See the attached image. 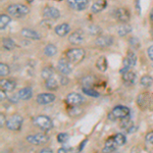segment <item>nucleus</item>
<instances>
[{"mask_svg":"<svg viewBox=\"0 0 153 153\" xmlns=\"http://www.w3.org/2000/svg\"><path fill=\"white\" fill-rule=\"evenodd\" d=\"M6 12L14 19H24L30 13V8L25 4L13 3L7 6Z\"/></svg>","mask_w":153,"mask_h":153,"instance_id":"f257e3e1","label":"nucleus"},{"mask_svg":"<svg viewBox=\"0 0 153 153\" xmlns=\"http://www.w3.org/2000/svg\"><path fill=\"white\" fill-rule=\"evenodd\" d=\"M66 58L71 61L73 65H78V63L82 62L86 56V51L83 48L76 47L68 49L65 52Z\"/></svg>","mask_w":153,"mask_h":153,"instance_id":"f03ea898","label":"nucleus"},{"mask_svg":"<svg viewBox=\"0 0 153 153\" xmlns=\"http://www.w3.org/2000/svg\"><path fill=\"white\" fill-rule=\"evenodd\" d=\"M34 125L36 127H38L39 129L45 131V132L52 130L54 127L52 120L47 115H38V117H36L34 118Z\"/></svg>","mask_w":153,"mask_h":153,"instance_id":"7ed1b4c3","label":"nucleus"},{"mask_svg":"<svg viewBox=\"0 0 153 153\" xmlns=\"http://www.w3.org/2000/svg\"><path fill=\"white\" fill-rule=\"evenodd\" d=\"M130 115V109L127 106L124 105H118L115 106L114 108L108 113V118L110 120H122L124 117H127Z\"/></svg>","mask_w":153,"mask_h":153,"instance_id":"20e7f679","label":"nucleus"},{"mask_svg":"<svg viewBox=\"0 0 153 153\" xmlns=\"http://www.w3.org/2000/svg\"><path fill=\"white\" fill-rule=\"evenodd\" d=\"M136 62H137V55L134 51H128L127 56L124 59L123 62V68H120V74H124L125 71L131 70L133 66H135Z\"/></svg>","mask_w":153,"mask_h":153,"instance_id":"39448f33","label":"nucleus"},{"mask_svg":"<svg viewBox=\"0 0 153 153\" xmlns=\"http://www.w3.org/2000/svg\"><path fill=\"white\" fill-rule=\"evenodd\" d=\"M24 118L19 114H12L6 122V128L9 131H19L22 129Z\"/></svg>","mask_w":153,"mask_h":153,"instance_id":"423d86ee","label":"nucleus"},{"mask_svg":"<svg viewBox=\"0 0 153 153\" xmlns=\"http://www.w3.org/2000/svg\"><path fill=\"white\" fill-rule=\"evenodd\" d=\"M26 140L30 144L33 145H43L46 144L49 141V136L45 133H38V134H33L27 136Z\"/></svg>","mask_w":153,"mask_h":153,"instance_id":"0eeeda50","label":"nucleus"},{"mask_svg":"<svg viewBox=\"0 0 153 153\" xmlns=\"http://www.w3.org/2000/svg\"><path fill=\"white\" fill-rule=\"evenodd\" d=\"M114 18L120 23L127 24L131 19V13L129 9L125 8V7H120V8H117L114 10Z\"/></svg>","mask_w":153,"mask_h":153,"instance_id":"6e6552de","label":"nucleus"},{"mask_svg":"<svg viewBox=\"0 0 153 153\" xmlns=\"http://www.w3.org/2000/svg\"><path fill=\"white\" fill-rule=\"evenodd\" d=\"M65 101L68 104H70L71 106H80L81 104H83L85 102V98H84L83 95L79 94V93L71 92L68 94Z\"/></svg>","mask_w":153,"mask_h":153,"instance_id":"1a4fd4ad","label":"nucleus"},{"mask_svg":"<svg viewBox=\"0 0 153 153\" xmlns=\"http://www.w3.org/2000/svg\"><path fill=\"white\" fill-rule=\"evenodd\" d=\"M151 101H152V96L150 93H147V92L141 93V94H139L137 97V104L139 106L140 109H142V110L149 107Z\"/></svg>","mask_w":153,"mask_h":153,"instance_id":"9d476101","label":"nucleus"},{"mask_svg":"<svg viewBox=\"0 0 153 153\" xmlns=\"http://www.w3.org/2000/svg\"><path fill=\"white\" fill-rule=\"evenodd\" d=\"M66 3L70 8L76 11L85 10L89 5V0H66Z\"/></svg>","mask_w":153,"mask_h":153,"instance_id":"9b49d317","label":"nucleus"},{"mask_svg":"<svg viewBox=\"0 0 153 153\" xmlns=\"http://www.w3.org/2000/svg\"><path fill=\"white\" fill-rule=\"evenodd\" d=\"M71 61L68 58H60L57 62V70L61 75L68 76L71 73Z\"/></svg>","mask_w":153,"mask_h":153,"instance_id":"f8f14e48","label":"nucleus"},{"mask_svg":"<svg viewBox=\"0 0 153 153\" xmlns=\"http://www.w3.org/2000/svg\"><path fill=\"white\" fill-rule=\"evenodd\" d=\"M42 14H43V18L47 19H57L60 18V11L53 6H45Z\"/></svg>","mask_w":153,"mask_h":153,"instance_id":"ddd939ff","label":"nucleus"},{"mask_svg":"<svg viewBox=\"0 0 153 153\" xmlns=\"http://www.w3.org/2000/svg\"><path fill=\"white\" fill-rule=\"evenodd\" d=\"M55 95L52 93H40L36 98V101L40 105H48L54 102Z\"/></svg>","mask_w":153,"mask_h":153,"instance_id":"4468645a","label":"nucleus"},{"mask_svg":"<svg viewBox=\"0 0 153 153\" xmlns=\"http://www.w3.org/2000/svg\"><path fill=\"white\" fill-rule=\"evenodd\" d=\"M95 44L98 47H102V48L110 47L113 44V37L107 35H100L96 38Z\"/></svg>","mask_w":153,"mask_h":153,"instance_id":"2eb2a0df","label":"nucleus"},{"mask_svg":"<svg viewBox=\"0 0 153 153\" xmlns=\"http://www.w3.org/2000/svg\"><path fill=\"white\" fill-rule=\"evenodd\" d=\"M84 39H85V36L82 30H76L68 36V42L73 45H80L84 42Z\"/></svg>","mask_w":153,"mask_h":153,"instance_id":"dca6fc26","label":"nucleus"},{"mask_svg":"<svg viewBox=\"0 0 153 153\" xmlns=\"http://www.w3.org/2000/svg\"><path fill=\"white\" fill-rule=\"evenodd\" d=\"M21 35L29 40H40L41 35L37 31L30 28H24L21 31Z\"/></svg>","mask_w":153,"mask_h":153,"instance_id":"f3484780","label":"nucleus"},{"mask_svg":"<svg viewBox=\"0 0 153 153\" xmlns=\"http://www.w3.org/2000/svg\"><path fill=\"white\" fill-rule=\"evenodd\" d=\"M71 31V26L66 23L59 24L54 28V33L59 37H65L70 33Z\"/></svg>","mask_w":153,"mask_h":153,"instance_id":"a211bd4d","label":"nucleus"},{"mask_svg":"<svg viewBox=\"0 0 153 153\" xmlns=\"http://www.w3.org/2000/svg\"><path fill=\"white\" fill-rule=\"evenodd\" d=\"M0 85H1V89H3L6 92H12L16 87V83L11 79H1Z\"/></svg>","mask_w":153,"mask_h":153,"instance_id":"6ab92c4d","label":"nucleus"},{"mask_svg":"<svg viewBox=\"0 0 153 153\" xmlns=\"http://www.w3.org/2000/svg\"><path fill=\"white\" fill-rule=\"evenodd\" d=\"M107 7V1L106 0H97L91 5V11L92 13H99L103 11Z\"/></svg>","mask_w":153,"mask_h":153,"instance_id":"aec40b11","label":"nucleus"},{"mask_svg":"<svg viewBox=\"0 0 153 153\" xmlns=\"http://www.w3.org/2000/svg\"><path fill=\"white\" fill-rule=\"evenodd\" d=\"M122 75H123V81H124L127 85H133V84L135 83L136 74L133 71L129 70V71H125L124 74H122Z\"/></svg>","mask_w":153,"mask_h":153,"instance_id":"412c9836","label":"nucleus"},{"mask_svg":"<svg viewBox=\"0 0 153 153\" xmlns=\"http://www.w3.org/2000/svg\"><path fill=\"white\" fill-rule=\"evenodd\" d=\"M19 97L21 100H29L32 98V95H33V91L30 87H25L23 89L19 91Z\"/></svg>","mask_w":153,"mask_h":153,"instance_id":"4be33fe9","label":"nucleus"},{"mask_svg":"<svg viewBox=\"0 0 153 153\" xmlns=\"http://www.w3.org/2000/svg\"><path fill=\"white\" fill-rule=\"evenodd\" d=\"M117 148H118V146L115 144V142L113 141V139L111 137L105 142V146L102 149V151L103 152H114L117 150Z\"/></svg>","mask_w":153,"mask_h":153,"instance_id":"5701e85b","label":"nucleus"},{"mask_svg":"<svg viewBox=\"0 0 153 153\" xmlns=\"http://www.w3.org/2000/svg\"><path fill=\"white\" fill-rule=\"evenodd\" d=\"M132 32V27L129 24H123L117 28V35L120 37H125Z\"/></svg>","mask_w":153,"mask_h":153,"instance_id":"b1692460","label":"nucleus"},{"mask_svg":"<svg viewBox=\"0 0 153 153\" xmlns=\"http://www.w3.org/2000/svg\"><path fill=\"white\" fill-rule=\"evenodd\" d=\"M58 86H59V83L57 82V80H56V79L53 78V76H52V78H50V79L45 80V87L49 91L57 90Z\"/></svg>","mask_w":153,"mask_h":153,"instance_id":"393cba45","label":"nucleus"},{"mask_svg":"<svg viewBox=\"0 0 153 153\" xmlns=\"http://www.w3.org/2000/svg\"><path fill=\"white\" fill-rule=\"evenodd\" d=\"M57 53V48L54 44H47L44 48V54L48 57H53Z\"/></svg>","mask_w":153,"mask_h":153,"instance_id":"a878e982","label":"nucleus"},{"mask_svg":"<svg viewBox=\"0 0 153 153\" xmlns=\"http://www.w3.org/2000/svg\"><path fill=\"white\" fill-rule=\"evenodd\" d=\"M10 22H11V18L9 14H6V13L0 14V30L5 29Z\"/></svg>","mask_w":153,"mask_h":153,"instance_id":"bb28decb","label":"nucleus"},{"mask_svg":"<svg viewBox=\"0 0 153 153\" xmlns=\"http://www.w3.org/2000/svg\"><path fill=\"white\" fill-rule=\"evenodd\" d=\"M2 47L8 51L13 50L16 48V43L10 38H3L2 39Z\"/></svg>","mask_w":153,"mask_h":153,"instance_id":"cd10ccee","label":"nucleus"},{"mask_svg":"<svg viewBox=\"0 0 153 153\" xmlns=\"http://www.w3.org/2000/svg\"><path fill=\"white\" fill-rule=\"evenodd\" d=\"M96 68L100 71H105L107 70V60L104 56H100L96 61Z\"/></svg>","mask_w":153,"mask_h":153,"instance_id":"c85d7f7f","label":"nucleus"},{"mask_svg":"<svg viewBox=\"0 0 153 153\" xmlns=\"http://www.w3.org/2000/svg\"><path fill=\"white\" fill-rule=\"evenodd\" d=\"M53 76H54V70L51 66H46L41 71V76L42 79H44V81L47 80V79L52 78Z\"/></svg>","mask_w":153,"mask_h":153,"instance_id":"c756f323","label":"nucleus"},{"mask_svg":"<svg viewBox=\"0 0 153 153\" xmlns=\"http://www.w3.org/2000/svg\"><path fill=\"white\" fill-rule=\"evenodd\" d=\"M112 139L118 147L124 146L126 143H127V138H126V136L124 134H115L112 137Z\"/></svg>","mask_w":153,"mask_h":153,"instance_id":"7c9ffc66","label":"nucleus"},{"mask_svg":"<svg viewBox=\"0 0 153 153\" xmlns=\"http://www.w3.org/2000/svg\"><path fill=\"white\" fill-rule=\"evenodd\" d=\"M88 32L92 36H100L102 34V29L97 25H90L88 27Z\"/></svg>","mask_w":153,"mask_h":153,"instance_id":"2f4dec72","label":"nucleus"},{"mask_svg":"<svg viewBox=\"0 0 153 153\" xmlns=\"http://www.w3.org/2000/svg\"><path fill=\"white\" fill-rule=\"evenodd\" d=\"M83 92L85 93L86 95H88V96H91V97H99V93L97 92L96 90H94L93 88H91V86H84L83 87Z\"/></svg>","mask_w":153,"mask_h":153,"instance_id":"473e14b6","label":"nucleus"},{"mask_svg":"<svg viewBox=\"0 0 153 153\" xmlns=\"http://www.w3.org/2000/svg\"><path fill=\"white\" fill-rule=\"evenodd\" d=\"M140 84H141L143 87H145V88L150 87V86H151L152 84H153V79H152V76H149V75L143 76L142 78H141V80H140Z\"/></svg>","mask_w":153,"mask_h":153,"instance_id":"72a5a7b5","label":"nucleus"},{"mask_svg":"<svg viewBox=\"0 0 153 153\" xmlns=\"http://www.w3.org/2000/svg\"><path fill=\"white\" fill-rule=\"evenodd\" d=\"M9 74H10V68H9V66L7 65L6 63H3V62L0 63V76H1L2 78H4V76H8Z\"/></svg>","mask_w":153,"mask_h":153,"instance_id":"f704fd0d","label":"nucleus"},{"mask_svg":"<svg viewBox=\"0 0 153 153\" xmlns=\"http://www.w3.org/2000/svg\"><path fill=\"white\" fill-rule=\"evenodd\" d=\"M122 122H120V127L122 129H126V130H129L130 128H132V122H131V118H130V115L127 117H124L122 118Z\"/></svg>","mask_w":153,"mask_h":153,"instance_id":"c9c22d12","label":"nucleus"},{"mask_svg":"<svg viewBox=\"0 0 153 153\" xmlns=\"http://www.w3.org/2000/svg\"><path fill=\"white\" fill-rule=\"evenodd\" d=\"M68 139H70V137H68V135L66 133H60V134L57 135V141L61 143V144L66 143L68 141Z\"/></svg>","mask_w":153,"mask_h":153,"instance_id":"e433bc0d","label":"nucleus"},{"mask_svg":"<svg viewBox=\"0 0 153 153\" xmlns=\"http://www.w3.org/2000/svg\"><path fill=\"white\" fill-rule=\"evenodd\" d=\"M130 45L131 46H133V47H137V48H139V46H140V42L139 40H138V38H136V37H132V38L130 39Z\"/></svg>","mask_w":153,"mask_h":153,"instance_id":"4c0bfd02","label":"nucleus"},{"mask_svg":"<svg viewBox=\"0 0 153 153\" xmlns=\"http://www.w3.org/2000/svg\"><path fill=\"white\" fill-rule=\"evenodd\" d=\"M93 83V76H87V78L83 79L84 86H91Z\"/></svg>","mask_w":153,"mask_h":153,"instance_id":"58836bf2","label":"nucleus"},{"mask_svg":"<svg viewBox=\"0 0 153 153\" xmlns=\"http://www.w3.org/2000/svg\"><path fill=\"white\" fill-rule=\"evenodd\" d=\"M145 140L148 144H152L153 145V132H149L145 137Z\"/></svg>","mask_w":153,"mask_h":153,"instance_id":"ea45409f","label":"nucleus"},{"mask_svg":"<svg viewBox=\"0 0 153 153\" xmlns=\"http://www.w3.org/2000/svg\"><path fill=\"white\" fill-rule=\"evenodd\" d=\"M6 122H7V120H6L5 115H4L3 113H0V127L3 128L4 127V124H5Z\"/></svg>","mask_w":153,"mask_h":153,"instance_id":"a19ab883","label":"nucleus"},{"mask_svg":"<svg viewBox=\"0 0 153 153\" xmlns=\"http://www.w3.org/2000/svg\"><path fill=\"white\" fill-rule=\"evenodd\" d=\"M147 54H148V57H149L153 61V45H151V46H149V47H148Z\"/></svg>","mask_w":153,"mask_h":153,"instance_id":"79ce46f5","label":"nucleus"},{"mask_svg":"<svg viewBox=\"0 0 153 153\" xmlns=\"http://www.w3.org/2000/svg\"><path fill=\"white\" fill-rule=\"evenodd\" d=\"M68 83V79L66 78V76H61V78H60V84H61V85L65 86Z\"/></svg>","mask_w":153,"mask_h":153,"instance_id":"37998d69","label":"nucleus"},{"mask_svg":"<svg viewBox=\"0 0 153 153\" xmlns=\"http://www.w3.org/2000/svg\"><path fill=\"white\" fill-rule=\"evenodd\" d=\"M19 100V94H14V95L10 98V102H12V103H16Z\"/></svg>","mask_w":153,"mask_h":153,"instance_id":"c03bdc74","label":"nucleus"},{"mask_svg":"<svg viewBox=\"0 0 153 153\" xmlns=\"http://www.w3.org/2000/svg\"><path fill=\"white\" fill-rule=\"evenodd\" d=\"M71 148H65V147H61V148H59L58 149V152H70V151H71Z\"/></svg>","mask_w":153,"mask_h":153,"instance_id":"a18cd8bd","label":"nucleus"},{"mask_svg":"<svg viewBox=\"0 0 153 153\" xmlns=\"http://www.w3.org/2000/svg\"><path fill=\"white\" fill-rule=\"evenodd\" d=\"M5 92H6V91H4L3 89H1V91H0V95H1L0 97H1V101H3L6 98V93Z\"/></svg>","mask_w":153,"mask_h":153,"instance_id":"49530a36","label":"nucleus"},{"mask_svg":"<svg viewBox=\"0 0 153 153\" xmlns=\"http://www.w3.org/2000/svg\"><path fill=\"white\" fill-rule=\"evenodd\" d=\"M40 152L41 153H51V152H53V150L51 149V148H43V149H41L40 150Z\"/></svg>","mask_w":153,"mask_h":153,"instance_id":"de8ad7c7","label":"nucleus"},{"mask_svg":"<svg viewBox=\"0 0 153 153\" xmlns=\"http://www.w3.org/2000/svg\"><path fill=\"white\" fill-rule=\"evenodd\" d=\"M150 19L153 22V9L151 10V12H150Z\"/></svg>","mask_w":153,"mask_h":153,"instance_id":"09e8293b","label":"nucleus"},{"mask_svg":"<svg viewBox=\"0 0 153 153\" xmlns=\"http://www.w3.org/2000/svg\"><path fill=\"white\" fill-rule=\"evenodd\" d=\"M137 1V7H138V11H140V5H139V0H136Z\"/></svg>","mask_w":153,"mask_h":153,"instance_id":"8fccbe9b","label":"nucleus"},{"mask_svg":"<svg viewBox=\"0 0 153 153\" xmlns=\"http://www.w3.org/2000/svg\"><path fill=\"white\" fill-rule=\"evenodd\" d=\"M28 1H30V2H32V1H33V0H28Z\"/></svg>","mask_w":153,"mask_h":153,"instance_id":"3c124183","label":"nucleus"}]
</instances>
